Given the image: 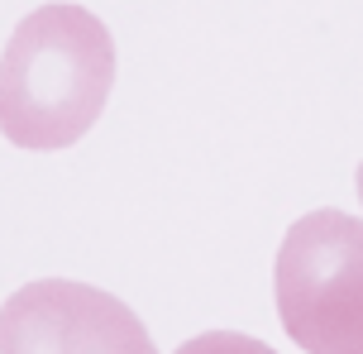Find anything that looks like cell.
<instances>
[{"mask_svg": "<svg viewBox=\"0 0 363 354\" xmlns=\"http://www.w3.org/2000/svg\"><path fill=\"white\" fill-rule=\"evenodd\" d=\"M115 87V38L101 19L53 0L15 24L0 53V134L15 149H72Z\"/></svg>", "mask_w": 363, "mask_h": 354, "instance_id": "obj_1", "label": "cell"}, {"mask_svg": "<svg viewBox=\"0 0 363 354\" xmlns=\"http://www.w3.org/2000/svg\"><path fill=\"white\" fill-rule=\"evenodd\" d=\"M277 316L306 354H363V221L311 211L291 221L272 263Z\"/></svg>", "mask_w": 363, "mask_h": 354, "instance_id": "obj_2", "label": "cell"}, {"mask_svg": "<svg viewBox=\"0 0 363 354\" xmlns=\"http://www.w3.org/2000/svg\"><path fill=\"white\" fill-rule=\"evenodd\" d=\"M0 354H158L144 321L91 282L38 278L0 306Z\"/></svg>", "mask_w": 363, "mask_h": 354, "instance_id": "obj_3", "label": "cell"}, {"mask_svg": "<svg viewBox=\"0 0 363 354\" xmlns=\"http://www.w3.org/2000/svg\"><path fill=\"white\" fill-rule=\"evenodd\" d=\"M177 354H277V350L244 336V331H201L196 340L177 345Z\"/></svg>", "mask_w": 363, "mask_h": 354, "instance_id": "obj_4", "label": "cell"}, {"mask_svg": "<svg viewBox=\"0 0 363 354\" xmlns=\"http://www.w3.org/2000/svg\"><path fill=\"white\" fill-rule=\"evenodd\" d=\"M359 201H363V163H359Z\"/></svg>", "mask_w": 363, "mask_h": 354, "instance_id": "obj_5", "label": "cell"}]
</instances>
